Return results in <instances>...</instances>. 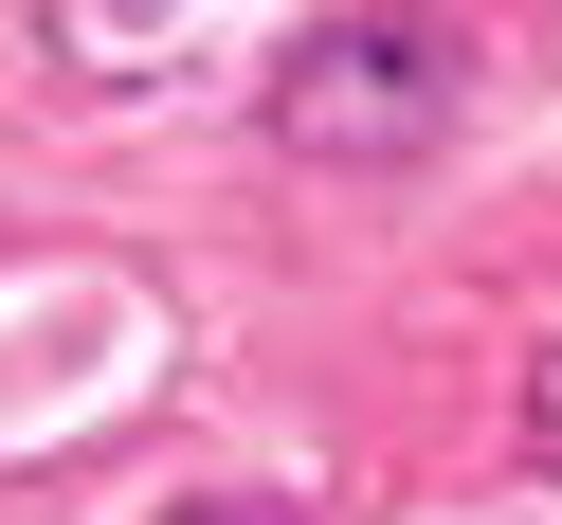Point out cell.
I'll use <instances>...</instances> for the list:
<instances>
[{
    "instance_id": "6da1fadb",
    "label": "cell",
    "mask_w": 562,
    "mask_h": 525,
    "mask_svg": "<svg viewBox=\"0 0 562 525\" xmlns=\"http://www.w3.org/2000/svg\"><path fill=\"white\" fill-rule=\"evenodd\" d=\"M255 110L291 163H400L453 127V37L436 19H308V37H272Z\"/></svg>"
},
{
    "instance_id": "7a4b0ae2",
    "label": "cell",
    "mask_w": 562,
    "mask_h": 525,
    "mask_svg": "<svg viewBox=\"0 0 562 525\" xmlns=\"http://www.w3.org/2000/svg\"><path fill=\"white\" fill-rule=\"evenodd\" d=\"M37 55H55V73H91V91H164L182 55H218V19H74V0H55Z\"/></svg>"
},
{
    "instance_id": "3957f363",
    "label": "cell",
    "mask_w": 562,
    "mask_h": 525,
    "mask_svg": "<svg viewBox=\"0 0 562 525\" xmlns=\"http://www.w3.org/2000/svg\"><path fill=\"white\" fill-rule=\"evenodd\" d=\"M164 525H308V507H291V489H182Z\"/></svg>"
},
{
    "instance_id": "277c9868",
    "label": "cell",
    "mask_w": 562,
    "mask_h": 525,
    "mask_svg": "<svg viewBox=\"0 0 562 525\" xmlns=\"http://www.w3.org/2000/svg\"><path fill=\"white\" fill-rule=\"evenodd\" d=\"M526 453L562 471V344H544V380H526Z\"/></svg>"
}]
</instances>
